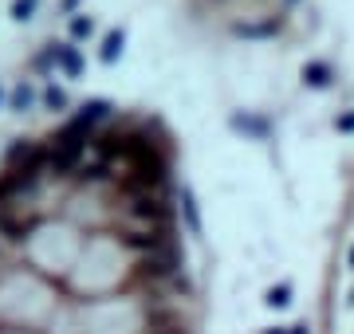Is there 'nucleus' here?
Masks as SVG:
<instances>
[{
	"mask_svg": "<svg viewBox=\"0 0 354 334\" xmlns=\"http://www.w3.org/2000/svg\"><path fill=\"white\" fill-rule=\"evenodd\" d=\"M118 43H122V36H111V39H106V48H102V59H114Z\"/></svg>",
	"mask_w": 354,
	"mask_h": 334,
	"instance_id": "1",
	"label": "nucleus"
},
{
	"mask_svg": "<svg viewBox=\"0 0 354 334\" xmlns=\"http://www.w3.org/2000/svg\"><path fill=\"white\" fill-rule=\"evenodd\" d=\"M32 8H36V0H16V16H20V20H24Z\"/></svg>",
	"mask_w": 354,
	"mask_h": 334,
	"instance_id": "2",
	"label": "nucleus"
},
{
	"mask_svg": "<svg viewBox=\"0 0 354 334\" xmlns=\"http://www.w3.org/2000/svg\"><path fill=\"white\" fill-rule=\"evenodd\" d=\"M48 103H51V106H64V103H67V99H64V90H55V87H51V90H48Z\"/></svg>",
	"mask_w": 354,
	"mask_h": 334,
	"instance_id": "3",
	"label": "nucleus"
},
{
	"mask_svg": "<svg viewBox=\"0 0 354 334\" xmlns=\"http://www.w3.org/2000/svg\"><path fill=\"white\" fill-rule=\"evenodd\" d=\"M28 99H32V90H24V87L16 90V106H28Z\"/></svg>",
	"mask_w": 354,
	"mask_h": 334,
	"instance_id": "4",
	"label": "nucleus"
},
{
	"mask_svg": "<svg viewBox=\"0 0 354 334\" xmlns=\"http://www.w3.org/2000/svg\"><path fill=\"white\" fill-rule=\"evenodd\" d=\"M295 334H304V331H295Z\"/></svg>",
	"mask_w": 354,
	"mask_h": 334,
	"instance_id": "5",
	"label": "nucleus"
}]
</instances>
